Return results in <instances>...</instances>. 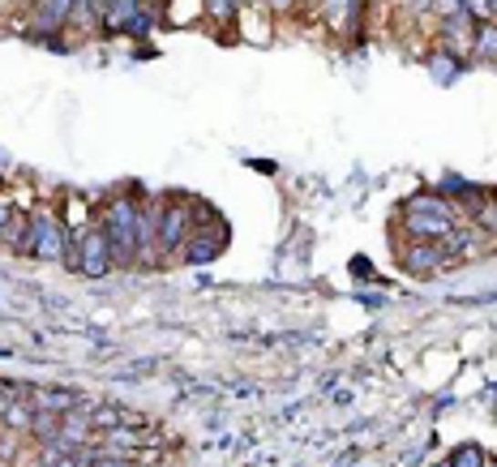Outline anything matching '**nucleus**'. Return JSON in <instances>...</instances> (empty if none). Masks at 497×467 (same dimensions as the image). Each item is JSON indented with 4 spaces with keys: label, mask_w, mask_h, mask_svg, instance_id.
Returning a JSON list of instances; mask_svg holds the SVG:
<instances>
[{
    "label": "nucleus",
    "mask_w": 497,
    "mask_h": 467,
    "mask_svg": "<svg viewBox=\"0 0 497 467\" xmlns=\"http://www.w3.org/2000/svg\"><path fill=\"white\" fill-rule=\"evenodd\" d=\"M270 5H274V9H292V0H270Z\"/></svg>",
    "instance_id": "nucleus-22"
},
{
    "label": "nucleus",
    "mask_w": 497,
    "mask_h": 467,
    "mask_svg": "<svg viewBox=\"0 0 497 467\" xmlns=\"http://www.w3.org/2000/svg\"><path fill=\"white\" fill-rule=\"evenodd\" d=\"M219 249H223L219 232H193V236H189V244H185V257H189V262H211Z\"/></svg>",
    "instance_id": "nucleus-10"
},
{
    "label": "nucleus",
    "mask_w": 497,
    "mask_h": 467,
    "mask_svg": "<svg viewBox=\"0 0 497 467\" xmlns=\"http://www.w3.org/2000/svg\"><path fill=\"white\" fill-rule=\"evenodd\" d=\"M112 266H116V257H112V244H108V232H103V227L82 232V244H78V275L103 279Z\"/></svg>",
    "instance_id": "nucleus-4"
},
{
    "label": "nucleus",
    "mask_w": 497,
    "mask_h": 467,
    "mask_svg": "<svg viewBox=\"0 0 497 467\" xmlns=\"http://www.w3.org/2000/svg\"><path fill=\"white\" fill-rule=\"evenodd\" d=\"M30 420H35V408H30V403H9V408H5V425L30 429Z\"/></svg>",
    "instance_id": "nucleus-15"
},
{
    "label": "nucleus",
    "mask_w": 497,
    "mask_h": 467,
    "mask_svg": "<svg viewBox=\"0 0 497 467\" xmlns=\"http://www.w3.org/2000/svg\"><path fill=\"white\" fill-rule=\"evenodd\" d=\"M489 459H484V451L476 446V441H468V446H459L455 454H450V467H484Z\"/></svg>",
    "instance_id": "nucleus-13"
},
{
    "label": "nucleus",
    "mask_w": 497,
    "mask_h": 467,
    "mask_svg": "<svg viewBox=\"0 0 497 467\" xmlns=\"http://www.w3.org/2000/svg\"><path fill=\"white\" fill-rule=\"evenodd\" d=\"M86 420H90V429H120V411L116 408H86Z\"/></svg>",
    "instance_id": "nucleus-14"
},
{
    "label": "nucleus",
    "mask_w": 497,
    "mask_h": 467,
    "mask_svg": "<svg viewBox=\"0 0 497 467\" xmlns=\"http://www.w3.org/2000/svg\"><path fill=\"white\" fill-rule=\"evenodd\" d=\"M493 202H497V193H493Z\"/></svg>",
    "instance_id": "nucleus-25"
},
{
    "label": "nucleus",
    "mask_w": 497,
    "mask_h": 467,
    "mask_svg": "<svg viewBox=\"0 0 497 467\" xmlns=\"http://www.w3.org/2000/svg\"><path fill=\"white\" fill-rule=\"evenodd\" d=\"M441 262H446V249H441L438 241H420L416 249H408V254H403V266L412 270V275H433Z\"/></svg>",
    "instance_id": "nucleus-6"
},
{
    "label": "nucleus",
    "mask_w": 497,
    "mask_h": 467,
    "mask_svg": "<svg viewBox=\"0 0 497 467\" xmlns=\"http://www.w3.org/2000/svg\"><path fill=\"white\" fill-rule=\"evenodd\" d=\"M73 9H78V0H43V5H39V22H35V26H39V30H60L73 17Z\"/></svg>",
    "instance_id": "nucleus-9"
},
{
    "label": "nucleus",
    "mask_w": 497,
    "mask_h": 467,
    "mask_svg": "<svg viewBox=\"0 0 497 467\" xmlns=\"http://www.w3.org/2000/svg\"><path fill=\"white\" fill-rule=\"evenodd\" d=\"M108 244H112L116 266H133L138 262V202L133 198H112L108 219H103Z\"/></svg>",
    "instance_id": "nucleus-2"
},
{
    "label": "nucleus",
    "mask_w": 497,
    "mask_h": 467,
    "mask_svg": "<svg viewBox=\"0 0 497 467\" xmlns=\"http://www.w3.org/2000/svg\"><path fill=\"white\" fill-rule=\"evenodd\" d=\"M189 236H193V227H189L185 206H163V211H159V249H163V254H176V249L189 244Z\"/></svg>",
    "instance_id": "nucleus-5"
},
{
    "label": "nucleus",
    "mask_w": 497,
    "mask_h": 467,
    "mask_svg": "<svg viewBox=\"0 0 497 467\" xmlns=\"http://www.w3.org/2000/svg\"><path fill=\"white\" fill-rule=\"evenodd\" d=\"M228 9H232V0H211V14L219 17V22H223V17H228Z\"/></svg>",
    "instance_id": "nucleus-21"
},
{
    "label": "nucleus",
    "mask_w": 497,
    "mask_h": 467,
    "mask_svg": "<svg viewBox=\"0 0 497 467\" xmlns=\"http://www.w3.org/2000/svg\"><path fill=\"white\" fill-rule=\"evenodd\" d=\"M129 30H133V35H146V30H150V14H142V9H138V17L129 22Z\"/></svg>",
    "instance_id": "nucleus-19"
},
{
    "label": "nucleus",
    "mask_w": 497,
    "mask_h": 467,
    "mask_svg": "<svg viewBox=\"0 0 497 467\" xmlns=\"http://www.w3.org/2000/svg\"><path fill=\"white\" fill-rule=\"evenodd\" d=\"M65 236H69V232H65L52 214H35V219H30L26 254L39 257V262H65Z\"/></svg>",
    "instance_id": "nucleus-3"
},
{
    "label": "nucleus",
    "mask_w": 497,
    "mask_h": 467,
    "mask_svg": "<svg viewBox=\"0 0 497 467\" xmlns=\"http://www.w3.org/2000/svg\"><path fill=\"white\" fill-rule=\"evenodd\" d=\"M155 244H159V206L138 211V262H155Z\"/></svg>",
    "instance_id": "nucleus-7"
},
{
    "label": "nucleus",
    "mask_w": 497,
    "mask_h": 467,
    "mask_svg": "<svg viewBox=\"0 0 497 467\" xmlns=\"http://www.w3.org/2000/svg\"><path fill=\"white\" fill-rule=\"evenodd\" d=\"M463 14L471 22H489V0H463Z\"/></svg>",
    "instance_id": "nucleus-18"
},
{
    "label": "nucleus",
    "mask_w": 497,
    "mask_h": 467,
    "mask_svg": "<svg viewBox=\"0 0 497 467\" xmlns=\"http://www.w3.org/2000/svg\"><path fill=\"white\" fill-rule=\"evenodd\" d=\"M471 214L481 219V227H489V236H497V202H493V198H484Z\"/></svg>",
    "instance_id": "nucleus-16"
},
{
    "label": "nucleus",
    "mask_w": 497,
    "mask_h": 467,
    "mask_svg": "<svg viewBox=\"0 0 497 467\" xmlns=\"http://www.w3.org/2000/svg\"><path fill=\"white\" fill-rule=\"evenodd\" d=\"M9 219H14V206L0 198V236H5V227H9Z\"/></svg>",
    "instance_id": "nucleus-20"
},
{
    "label": "nucleus",
    "mask_w": 497,
    "mask_h": 467,
    "mask_svg": "<svg viewBox=\"0 0 497 467\" xmlns=\"http://www.w3.org/2000/svg\"><path fill=\"white\" fill-rule=\"evenodd\" d=\"M471 57H476V60H493V65H497V26H493V22H481L476 39H471Z\"/></svg>",
    "instance_id": "nucleus-12"
},
{
    "label": "nucleus",
    "mask_w": 497,
    "mask_h": 467,
    "mask_svg": "<svg viewBox=\"0 0 497 467\" xmlns=\"http://www.w3.org/2000/svg\"><path fill=\"white\" fill-rule=\"evenodd\" d=\"M441 467H450V463H441Z\"/></svg>",
    "instance_id": "nucleus-23"
},
{
    "label": "nucleus",
    "mask_w": 497,
    "mask_h": 467,
    "mask_svg": "<svg viewBox=\"0 0 497 467\" xmlns=\"http://www.w3.org/2000/svg\"><path fill=\"white\" fill-rule=\"evenodd\" d=\"M429 9H433V14H438L441 22H446V17L463 14V0H433V5H429Z\"/></svg>",
    "instance_id": "nucleus-17"
},
{
    "label": "nucleus",
    "mask_w": 497,
    "mask_h": 467,
    "mask_svg": "<svg viewBox=\"0 0 497 467\" xmlns=\"http://www.w3.org/2000/svg\"><path fill=\"white\" fill-rule=\"evenodd\" d=\"M35 408L39 411H52V416H69V411H86L82 399L73 395V390H57V386H47L35 395Z\"/></svg>",
    "instance_id": "nucleus-8"
},
{
    "label": "nucleus",
    "mask_w": 497,
    "mask_h": 467,
    "mask_svg": "<svg viewBox=\"0 0 497 467\" xmlns=\"http://www.w3.org/2000/svg\"><path fill=\"white\" fill-rule=\"evenodd\" d=\"M403 223H408V232L416 241H441V236L455 232V211H450V202L420 193V198H412L403 206Z\"/></svg>",
    "instance_id": "nucleus-1"
},
{
    "label": "nucleus",
    "mask_w": 497,
    "mask_h": 467,
    "mask_svg": "<svg viewBox=\"0 0 497 467\" xmlns=\"http://www.w3.org/2000/svg\"><path fill=\"white\" fill-rule=\"evenodd\" d=\"M39 467H47V463H39Z\"/></svg>",
    "instance_id": "nucleus-24"
},
{
    "label": "nucleus",
    "mask_w": 497,
    "mask_h": 467,
    "mask_svg": "<svg viewBox=\"0 0 497 467\" xmlns=\"http://www.w3.org/2000/svg\"><path fill=\"white\" fill-rule=\"evenodd\" d=\"M138 9H142V0H116L112 9L103 14V26L108 30H129V22L138 17Z\"/></svg>",
    "instance_id": "nucleus-11"
}]
</instances>
